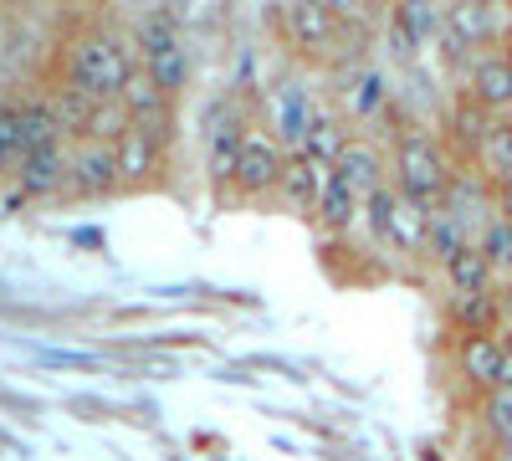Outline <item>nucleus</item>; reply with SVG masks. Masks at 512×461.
<instances>
[{"label": "nucleus", "mask_w": 512, "mask_h": 461, "mask_svg": "<svg viewBox=\"0 0 512 461\" xmlns=\"http://www.w3.org/2000/svg\"><path fill=\"white\" fill-rule=\"evenodd\" d=\"M446 123H451V139H456V144H461L466 154H477V149H482V139L492 134V123H497V118H492L487 108H477L472 98H466V93H461V98L451 103V113H446Z\"/></svg>", "instance_id": "nucleus-23"}, {"label": "nucleus", "mask_w": 512, "mask_h": 461, "mask_svg": "<svg viewBox=\"0 0 512 461\" xmlns=\"http://www.w3.org/2000/svg\"><path fill=\"white\" fill-rule=\"evenodd\" d=\"M441 205H446V211H451L466 231H472V241H482V231L497 221V200H492V190H487L477 175H456Z\"/></svg>", "instance_id": "nucleus-14"}, {"label": "nucleus", "mask_w": 512, "mask_h": 461, "mask_svg": "<svg viewBox=\"0 0 512 461\" xmlns=\"http://www.w3.org/2000/svg\"><path fill=\"white\" fill-rule=\"evenodd\" d=\"M441 272H446V282H451V298H472V292H492V287H497V277H492V267H487V257H482V246L456 251Z\"/></svg>", "instance_id": "nucleus-20"}, {"label": "nucleus", "mask_w": 512, "mask_h": 461, "mask_svg": "<svg viewBox=\"0 0 512 461\" xmlns=\"http://www.w3.org/2000/svg\"><path fill=\"white\" fill-rule=\"evenodd\" d=\"M67 159H72V144H67V139H57V144H41V149L21 154V164L11 170L16 195H26V200L62 195V185H67Z\"/></svg>", "instance_id": "nucleus-10"}, {"label": "nucleus", "mask_w": 512, "mask_h": 461, "mask_svg": "<svg viewBox=\"0 0 512 461\" xmlns=\"http://www.w3.org/2000/svg\"><path fill=\"white\" fill-rule=\"evenodd\" d=\"M466 98L492 118L512 113V52H477V62L466 67Z\"/></svg>", "instance_id": "nucleus-11"}, {"label": "nucleus", "mask_w": 512, "mask_h": 461, "mask_svg": "<svg viewBox=\"0 0 512 461\" xmlns=\"http://www.w3.org/2000/svg\"><path fill=\"white\" fill-rule=\"evenodd\" d=\"M451 180H456V170H451L446 149L425 129H405L395 139V149H390V185L405 200L425 205V211H436V205L446 200V190H451Z\"/></svg>", "instance_id": "nucleus-3"}, {"label": "nucleus", "mask_w": 512, "mask_h": 461, "mask_svg": "<svg viewBox=\"0 0 512 461\" xmlns=\"http://www.w3.org/2000/svg\"><path fill=\"white\" fill-rule=\"evenodd\" d=\"M113 159H118V180H123V190H144V185H154V180L164 175L169 144H164L154 129H144V123H128L123 139L113 144Z\"/></svg>", "instance_id": "nucleus-8"}, {"label": "nucleus", "mask_w": 512, "mask_h": 461, "mask_svg": "<svg viewBox=\"0 0 512 461\" xmlns=\"http://www.w3.org/2000/svg\"><path fill=\"white\" fill-rule=\"evenodd\" d=\"M482 421H487V431L497 436L502 456L512 461V385H502V390L482 395Z\"/></svg>", "instance_id": "nucleus-29"}, {"label": "nucleus", "mask_w": 512, "mask_h": 461, "mask_svg": "<svg viewBox=\"0 0 512 461\" xmlns=\"http://www.w3.org/2000/svg\"><path fill=\"white\" fill-rule=\"evenodd\" d=\"M482 257H487V267H492V277H512V226L507 221H492L487 231H482Z\"/></svg>", "instance_id": "nucleus-30"}, {"label": "nucleus", "mask_w": 512, "mask_h": 461, "mask_svg": "<svg viewBox=\"0 0 512 461\" xmlns=\"http://www.w3.org/2000/svg\"><path fill=\"white\" fill-rule=\"evenodd\" d=\"M359 211H364V200L354 195V185H349L344 175L328 170V175H323V190H318V211H313L318 226L338 236V231H349V226L359 221Z\"/></svg>", "instance_id": "nucleus-16"}, {"label": "nucleus", "mask_w": 512, "mask_h": 461, "mask_svg": "<svg viewBox=\"0 0 512 461\" xmlns=\"http://www.w3.org/2000/svg\"><path fill=\"white\" fill-rule=\"evenodd\" d=\"M390 21L415 41V47H431V41L446 31V11H441V6H395Z\"/></svg>", "instance_id": "nucleus-26"}, {"label": "nucleus", "mask_w": 512, "mask_h": 461, "mask_svg": "<svg viewBox=\"0 0 512 461\" xmlns=\"http://www.w3.org/2000/svg\"><path fill=\"white\" fill-rule=\"evenodd\" d=\"M251 134L246 113L236 108V98H210L205 103V180L216 195H231V180H236V159H241V144Z\"/></svg>", "instance_id": "nucleus-4"}, {"label": "nucleus", "mask_w": 512, "mask_h": 461, "mask_svg": "<svg viewBox=\"0 0 512 461\" xmlns=\"http://www.w3.org/2000/svg\"><path fill=\"white\" fill-rule=\"evenodd\" d=\"M323 103L313 98V88L303 77H277V88L267 93V123H262V134H272L287 154H297V144L308 139V123Z\"/></svg>", "instance_id": "nucleus-6"}, {"label": "nucleus", "mask_w": 512, "mask_h": 461, "mask_svg": "<svg viewBox=\"0 0 512 461\" xmlns=\"http://www.w3.org/2000/svg\"><path fill=\"white\" fill-rule=\"evenodd\" d=\"M139 72V57H134V41L113 26H77L67 41H62V67H57V82L93 103H108L128 88V77Z\"/></svg>", "instance_id": "nucleus-1"}, {"label": "nucleus", "mask_w": 512, "mask_h": 461, "mask_svg": "<svg viewBox=\"0 0 512 461\" xmlns=\"http://www.w3.org/2000/svg\"><path fill=\"white\" fill-rule=\"evenodd\" d=\"M123 129H128V113H123L118 98H108V103H93V113H88V123H82L77 144H118Z\"/></svg>", "instance_id": "nucleus-27"}, {"label": "nucleus", "mask_w": 512, "mask_h": 461, "mask_svg": "<svg viewBox=\"0 0 512 461\" xmlns=\"http://www.w3.org/2000/svg\"><path fill=\"white\" fill-rule=\"evenodd\" d=\"M395 211H400V190H395V185H379V190L364 200V211H359L369 241H374L379 251H390V257H395Z\"/></svg>", "instance_id": "nucleus-22"}, {"label": "nucleus", "mask_w": 512, "mask_h": 461, "mask_svg": "<svg viewBox=\"0 0 512 461\" xmlns=\"http://www.w3.org/2000/svg\"><path fill=\"white\" fill-rule=\"evenodd\" d=\"M451 318H456L461 333H497L502 328L497 287L492 292H472V298H451Z\"/></svg>", "instance_id": "nucleus-24"}, {"label": "nucleus", "mask_w": 512, "mask_h": 461, "mask_svg": "<svg viewBox=\"0 0 512 461\" xmlns=\"http://www.w3.org/2000/svg\"><path fill=\"white\" fill-rule=\"evenodd\" d=\"M287 159H292V154H287L272 134L251 129L246 144H241V159H236L231 190H236L241 200H267V195H277V185H282V175H287Z\"/></svg>", "instance_id": "nucleus-7"}, {"label": "nucleus", "mask_w": 512, "mask_h": 461, "mask_svg": "<svg viewBox=\"0 0 512 461\" xmlns=\"http://www.w3.org/2000/svg\"><path fill=\"white\" fill-rule=\"evenodd\" d=\"M466 246H477L472 231H466V226L446 211V205H436V211H431V226H425V257H431L436 267H446L456 251H466Z\"/></svg>", "instance_id": "nucleus-21"}, {"label": "nucleus", "mask_w": 512, "mask_h": 461, "mask_svg": "<svg viewBox=\"0 0 512 461\" xmlns=\"http://www.w3.org/2000/svg\"><path fill=\"white\" fill-rule=\"evenodd\" d=\"M21 159V93H0V170Z\"/></svg>", "instance_id": "nucleus-28"}, {"label": "nucleus", "mask_w": 512, "mask_h": 461, "mask_svg": "<svg viewBox=\"0 0 512 461\" xmlns=\"http://www.w3.org/2000/svg\"><path fill=\"white\" fill-rule=\"evenodd\" d=\"M446 31L461 41V47H492V41L507 31V11L502 6H482V0H461V6H446Z\"/></svg>", "instance_id": "nucleus-13"}, {"label": "nucleus", "mask_w": 512, "mask_h": 461, "mask_svg": "<svg viewBox=\"0 0 512 461\" xmlns=\"http://www.w3.org/2000/svg\"><path fill=\"white\" fill-rule=\"evenodd\" d=\"M333 175H344L354 185V195L369 200L379 185H390V164H384V154L369 139H349V149L338 154V164H333Z\"/></svg>", "instance_id": "nucleus-15"}, {"label": "nucleus", "mask_w": 512, "mask_h": 461, "mask_svg": "<svg viewBox=\"0 0 512 461\" xmlns=\"http://www.w3.org/2000/svg\"><path fill=\"white\" fill-rule=\"evenodd\" d=\"M318 190H323V170H313L308 159H287V175L277 185V205L292 216H313L318 211Z\"/></svg>", "instance_id": "nucleus-18"}, {"label": "nucleus", "mask_w": 512, "mask_h": 461, "mask_svg": "<svg viewBox=\"0 0 512 461\" xmlns=\"http://www.w3.org/2000/svg\"><path fill=\"white\" fill-rule=\"evenodd\" d=\"M349 118L344 113H333V108H318L313 113V123H308V139L303 144H297V159H308L313 164V170H333V164H338V154H344L349 149Z\"/></svg>", "instance_id": "nucleus-12"}, {"label": "nucleus", "mask_w": 512, "mask_h": 461, "mask_svg": "<svg viewBox=\"0 0 512 461\" xmlns=\"http://www.w3.org/2000/svg\"><path fill=\"white\" fill-rule=\"evenodd\" d=\"M113 190H123L113 144H72L62 195H77V200H108Z\"/></svg>", "instance_id": "nucleus-9"}, {"label": "nucleus", "mask_w": 512, "mask_h": 461, "mask_svg": "<svg viewBox=\"0 0 512 461\" xmlns=\"http://www.w3.org/2000/svg\"><path fill=\"white\" fill-rule=\"evenodd\" d=\"M492 200H497V221L512 226V180L507 185H492Z\"/></svg>", "instance_id": "nucleus-31"}, {"label": "nucleus", "mask_w": 512, "mask_h": 461, "mask_svg": "<svg viewBox=\"0 0 512 461\" xmlns=\"http://www.w3.org/2000/svg\"><path fill=\"white\" fill-rule=\"evenodd\" d=\"M477 164H482V175L492 185H507L512 180V118H497L492 123V134L477 149Z\"/></svg>", "instance_id": "nucleus-25"}, {"label": "nucleus", "mask_w": 512, "mask_h": 461, "mask_svg": "<svg viewBox=\"0 0 512 461\" xmlns=\"http://www.w3.org/2000/svg\"><path fill=\"white\" fill-rule=\"evenodd\" d=\"M497 308H502V323H512V282L497 287Z\"/></svg>", "instance_id": "nucleus-32"}, {"label": "nucleus", "mask_w": 512, "mask_h": 461, "mask_svg": "<svg viewBox=\"0 0 512 461\" xmlns=\"http://www.w3.org/2000/svg\"><path fill=\"white\" fill-rule=\"evenodd\" d=\"M277 31L287 36V47L297 57H333L338 41H344V11L338 6H318V0H292V6L277 11Z\"/></svg>", "instance_id": "nucleus-5"}, {"label": "nucleus", "mask_w": 512, "mask_h": 461, "mask_svg": "<svg viewBox=\"0 0 512 461\" xmlns=\"http://www.w3.org/2000/svg\"><path fill=\"white\" fill-rule=\"evenodd\" d=\"M344 118H359V123H374L384 108H390V88H384V72L379 67H359L354 77H349V88H344Z\"/></svg>", "instance_id": "nucleus-19"}, {"label": "nucleus", "mask_w": 512, "mask_h": 461, "mask_svg": "<svg viewBox=\"0 0 512 461\" xmlns=\"http://www.w3.org/2000/svg\"><path fill=\"white\" fill-rule=\"evenodd\" d=\"M57 139H67V134H62V123L52 113V93L47 88H41V93H21V154H31L41 144H57Z\"/></svg>", "instance_id": "nucleus-17"}, {"label": "nucleus", "mask_w": 512, "mask_h": 461, "mask_svg": "<svg viewBox=\"0 0 512 461\" xmlns=\"http://www.w3.org/2000/svg\"><path fill=\"white\" fill-rule=\"evenodd\" d=\"M134 57H139V72L154 82L164 98H185L190 77H195V57H190V41L180 31V16L175 11H144L134 21Z\"/></svg>", "instance_id": "nucleus-2"}]
</instances>
